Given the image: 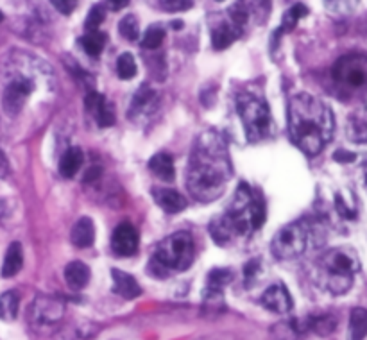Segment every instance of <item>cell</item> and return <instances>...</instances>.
I'll return each instance as SVG.
<instances>
[{"label":"cell","mask_w":367,"mask_h":340,"mask_svg":"<svg viewBox=\"0 0 367 340\" xmlns=\"http://www.w3.org/2000/svg\"><path fill=\"white\" fill-rule=\"evenodd\" d=\"M332 76L346 94H362L367 90V57L356 54L341 57L333 67Z\"/></svg>","instance_id":"cell-8"},{"label":"cell","mask_w":367,"mask_h":340,"mask_svg":"<svg viewBox=\"0 0 367 340\" xmlns=\"http://www.w3.org/2000/svg\"><path fill=\"white\" fill-rule=\"evenodd\" d=\"M104 101H106V98H104L103 94H97V91H90V94L86 95V98H84V108H86L88 113H90L91 117H94V115L98 111V108H101L104 104Z\"/></svg>","instance_id":"cell-35"},{"label":"cell","mask_w":367,"mask_h":340,"mask_svg":"<svg viewBox=\"0 0 367 340\" xmlns=\"http://www.w3.org/2000/svg\"><path fill=\"white\" fill-rule=\"evenodd\" d=\"M163 40H165V30H163L162 27L152 26L145 30L144 38H142V47L149 50H154L162 45Z\"/></svg>","instance_id":"cell-32"},{"label":"cell","mask_w":367,"mask_h":340,"mask_svg":"<svg viewBox=\"0 0 367 340\" xmlns=\"http://www.w3.org/2000/svg\"><path fill=\"white\" fill-rule=\"evenodd\" d=\"M307 13H308V9L305 8L303 4L292 6V8L283 15V22H281V33H290V30L298 26L299 20L307 16Z\"/></svg>","instance_id":"cell-27"},{"label":"cell","mask_w":367,"mask_h":340,"mask_svg":"<svg viewBox=\"0 0 367 340\" xmlns=\"http://www.w3.org/2000/svg\"><path fill=\"white\" fill-rule=\"evenodd\" d=\"M237 110L246 129L247 140L256 144L269 136L271 111L264 98L254 94H242L237 98Z\"/></svg>","instance_id":"cell-6"},{"label":"cell","mask_w":367,"mask_h":340,"mask_svg":"<svg viewBox=\"0 0 367 340\" xmlns=\"http://www.w3.org/2000/svg\"><path fill=\"white\" fill-rule=\"evenodd\" d=\"M118 30H120L122 38L129 40V42H137L140 38V26H138V20L132 15L124 16L118 23Z\"/></svg>","instance_id":"cell-29"},{"label":"cell","mask_w":367,"mask_h":340,"mask_svg":"<svg viewBox=\"0 0 367 340\" xmlns=\"http://www.w3.org/2000/svg\"><path fill=\"white\" fill-rule=\"evenodd\" d=\"M233 281V272L227 268H213L208 274V288L213 290H224V287Z\"/></svg>","instance_id":"cell-30"},{"label":"cell","mask_w":367,"mask_h":340,"mask_svg":"<svg viewBox=\"0 0 367 340\" xmlns=\"http://www.w3.org/2000/svg\"><path fill=\"white\" fill-rule=\"evenodd\" d=\"M6 83L2 106L11 117L18 115L27 104L29 97L36 91V88L52 77L50 68L38 57L30 54H16L6 63Z\"/></svg>","instance_id":"cell-3"},{"label":"cell","mask_w":367,"mask_h":340,"mask_svg":"<svg viewBox=\"0 0 367 340\" xmlns=\"http://www.w3.org/2000/svg\"><path fill=\"white\" fill-rule=\"evenodd\" d=\"M210 233H212L213 240H215L217 244H220V246L231 242V240L237 237L235 230H233V226H231L226 215H220L217 217L215 220H212V224H210Z\"/></svg>","instance_id":"cell-21"},{"label":"cell","mask_w":367,"mask_h":340,"mask_svg":"<svg viewBox=\"0 0 367 340\" xmlns=\"http://www.w3.org/2000/svg\"><path fill=\"white\" fill-rule=\"evenodd\" d=\"M261 306L273 314H288L292 310V295L281 283L271 285L260 298Z\"/></svg>","instance_id":"cell-11"},{"label":"cell","mask_w":367,"mask_h":340,"mask_svg":"<svg viewBox=\"0 0 367 340\" xmlns=\"http://www.w3.org/2000/svg\"><path fill=\"white\" fill-rule=\"evenodd\" d=\"M9 172V165H8V159H6L4 152L0 151V179L6 178Z\"/></svg>","instance_id":"cell-39"},{"label":"cell","mask_w":367,"mask_h":340,"mask_svg":"<svg viewBox=\"0 0 367 340\" xmlns=\"http://www.w3.org/2000/svg\"><path fill=\"white\" fill-rule=\"evenodd\" d=\"M94 118L97 120V124L101 125V128H110V125H113L115 124L113 106H111L108 101H104V104L98 108V111L94 115Z\"/></svg>","instance_id":"cell-34"},{"label":"cell","mask_w":367,"mask_h":340,"mask_svg":"<svg viewBox=\"0 0 367 340\" xmlns=\"http://www.w3.org/2000/svg\"><path fill=\"white\" fill-rule=\"evenodd\" d=\"M81 47L86 50L88 56L97 57L98 54L103 52L104 45H106V34L98 33V30H94V33H88L86 36L79 40Z\"/></svg>","instance_id":"cell-24"},{"label":"cell","mask_w":367,"mask_h":340,"mask_svg":"<svg viewBox=\"0 0 367 340\" xmlns=\"http://www.w3.org/2000/svg\"><path fill=\"white\" fill-rule=\"evenodd\" d=\"M239 4L256 23H264L271 11V0H239Z\"/></svg>","instance_id":"cell-23"},{"label":"cell","mask_w":367,"mask_h":340,"mask_svg":"<svg viewBox=\"0 0 367 340\" xmlns=\"http://www.w3.org/2000/svg\"><path fill=\"white\" fill-rule=\"evenodd\" d=\"M111 280H113V290L124 299H135L142 294V288L138 281L128 274V272L120 271V268H113L111 271Z\"/></svg>","instance_id":"cell-13"},{"label":"cell","mask_w":367,"mask_h":340,"mask_svg":"<svg viewBox=\"0 0 367 340\" xmlns=\"http://www.w3.org/2000/svg\"><path fill=\"white\" fill-rule=\"evenodd\" d=\"M319 283L333 295H342L353 287L356 272L360 271L358 256L349 247H335L322 254L317 264Z\"/></svg>","instance_id":"cell-4"},{"label":"cell","mask_w":367,"mask_h":340,"mask_svg":"<svg viewBox=\"0 0 367 340\" xmlns=\"http://www.w3.org/2000/svg\"><path fill=\"white\" fill-rule=\"evenodd\" d=\"M230 149L220 132H203L196 140L190 154L188 172H186V188L190 196L199 203L217 200L226 190L231 179Z\"/></svg>","instance_id":"cell-1"},{"label":"cell","mask_w":367,"mask_h":340,"mask_svg":"<svg viewBox=\"0 0 367 340\" xmlns=\"http://www.w3.org/2000/svg\"><path fill=\"white\" fill-rule=\"evenodd\" d=\"M348 135L356 144L367 142V120L362 117H351L348 122Z\"/></svg>","instance_id":"cell-28"},{"label":"cell","mask_w":367,"mask_h":340,"mask_svg":"<svg viewBox=\"0 0 367 340\" xmlns=\"http://www.w3.org/2000/svg\"><path fill=\"white\" fill-rule=\"evenodd\" d=\"M106 18V9H104L103 4H95L94 8L90 9L86 16V22H84V27H86L88 33H94V30H98L101 23Z\"/></svg>","instance_id":"cell-33"},{"label":"cell","mask_w":367,"mask_h":340,"mask_svg":"<svg viewBox=\"0 0 367 340\" xmlns=\"http://www.w3.org/2000/svg\"><path fill=\"white\" fill-rule=\"evenodd\" d=\"M137 72H138L137 61H135L132 54H129V52L122 54V56L117 60L118 77H120V79H124V81H129V79H132V77L137 76Z\"/></svg>","instance_id":"cell-26"},{"label":"cell","mask_w":367,"mask_h":340,"mask_svg":"<svg viewBox=\"0 0 367 340\" xmlns=\"http://www.w3.org/2000/svg\"><path fill=\"white\" fill-rule=\"evenodd\" d=\"M366 186H367V176H366Z\"/></svg>","instance_id":"cell-44"},{"label":"cell","mask_w":367,"mask_h":340,"mask_svg":"<svg viewBox=\"0 0 367 340\" xmlns=\"http://www.w3.org/2000/svg\"><path fill=\"white\" fill-rule=\"evenodd\" d=\"M308 240H310V227L303 220L290 222L274 234L271 251L278 260H292L307 251Z\"/></svg>","instance_id":"cell-7"},{"label":"cell","mask_w":367,"mask_h":340,"mask_svg":"<svg viewBox=\"0 0 367 340\" xmlns=\"http://www.w3.org/2000/svg\"><path fill=\"white\" fill-rule=\"evenodd\" d=\"M64 281L72 290H81L90 281V267L83 261H72L64 267Z\"/></svg>","instance_id":"cell-16"},{"label":"cell","mask_w":367,"mask_h":340,"mask_svg":"<svg viewBox=\"0 0 367 340\" xmlns=\"http://www.w3.org/2000/svg\"><path fill=\"white\" fill-rule=\"evenodd\" d=\"M2 18H4V16H2V13H0V22H2Z\"/></svg>","instance_id":"cell-43"},{"label":"cell","mask_w":367,"mask_h":340,"mask_svg":"<svg viewBox=\"0 0 367 340\" xmlns=\"http://www.w3.org/2000/svg\"><path fill=\"white\" fill-rule=\"evenodd\" d=\"M23 265V249L20 242H13L8 247L4 256V264H2V278H13L20 272Z\"/></svg>","instance_id":"cell-17"},{"label":"cell","mask_w":367,"mask_h":340,"mask_svg":"<svg viewBox=\"0 0 367 340\" xmlns=\"http://www.w3.org/2000/svg\"><path fill=\"white\" fill-rule=\"evenodd\" d=\"M98 174H101V169H97V166H94V169H90V172L86 174V178L83 179V181H91V179L98 178Z\"/></svg>","instance_id":"cell-42"},{"label":"cell","mask_w":367,"mask_h":340,"mask_svg":"<svg viewBox=\"0 0 367 340\" xmlns=\"http://www.w3.org/2000/svg\"><path fill=\"white\" fill-rule=\"evenodd\" d=\"M242 30L237 29L233 23H222V26L215 27L212 33V47L215 50H224L239 38Z\"/></svg>","instance_id":"cell-19"},{"label":"cell","mask_w":367,"mask_h":340,"mask_svg":"<svg viewBox=\"0 0 367 340\" xmlns=\"http://www.w3.org/2000/svg\"><path fill=\"white\" fill-rule=\"evenodd\" d=\"M333 158H335V162L351 163V162H355L356 156L353 154V152H348V151H337L335 154H333Z\"/></svg>","instance_id":"cell-38"},{"label":"cell","mask_w":367,"mask_h":340,"mask_svg":"<svg viewBox=\"0 0 367 340\" xmlns=\"http://www.w3.org/2000/svg\"><path fill=\"white\" fill-rule=\"evenodd\" d=\"M312 332L319 333V335H329L333 329L337 328V321L332 315H321V317H308Z\"/></svg>","instance_id":"cell-31"},{"label":"cell","mask_w":367,"mask_h":340,"mask_svg":"<svg viewBox=\"0 0 367 340\" xmlns=\"http://www.w3.org/2000/svg\"><path fill=\"white\" fill-rule=\"evenodd\" d=\"M108 4H110L111 9H124L125 6L129 4V0H108Z\"/></svg>","instance_id":"cell-41"},{"label":"cell","mask_w":367,"mask_h":340,"mask_svg":"<svg viewBox=\"0 0 367 340\" xmlns=\"http://www.w3.org/2000/svg\"><path fill=\"white\" fill-rule=\"evenodd\" d=\"M219 2H222V0H219Z\"/></svg>","instance_id":"cell-45"},{"label":"cell","mask_w":367,"mask_h":340,"mask_svg":"<svg viewBox=\"0 0 367 340\" xmlns=\"http://www.w3.org/2000/svg\"><path fill=\"white\" fill-rule=\"evenodd\" d=\"M256 271H258V264H256V261H251V264H247V267H246V280H247V283H249L251 278H253L254 274H256Z\"/></svg>","instance_id":"cell-40"},{"label":"cell","mask_w":367,"mask_h":340,"mask_svg":"<svg viewBox=\"0 0 367 340\" xmlns=\"http://www.w3.org/2000/svg\"><path fill=\"white\" fill-rule=\"evenodd\" d=\"M193 254H196V246L192 234L186 231H178L158 244L149 261V274L165 278L171 272L186 271L192 265Z\"/></svg>","instance_id":"cell-5"},{"label":"cell","mask_w":367,"mask_h":340,"mask_svg":"<svg viewBox=\"0 0 367 340\" xmlns=\"http://www.w3.org/2000/svg\"><path fill=\"white\" fill-rule=\"evenodd\" d=\"M64 315V302L50 295H38L30 302L27 321L36 332H47L54 328Z\"/></svg>","instance_id":"cell-9"},{"label":"cell","mask_w":367,"mask_h":340,"mask_svg":"<svg viewBox=\"0 0 367 340\" xmlns=\"http://www.w3.org/2000/svg\"><path fill=\"white\" fill-rule=\"evenodd\" d=\"M156 104V94L149 88H144V90L138 91V95L135 97L132 101V106H131V113L132 115H142V113H147L154 108Z\"/></svg>","instance_id":"cell-25"},{"label":"cell","mask_w":367,"mask_h":340,"mask_svg":"<svg viewBox=\"0 0 367 340\" xmlns=\"http://www.w3.org/2000/svg\"><path fill=\"white\" fill-rule=\"evenodd\" d=\"M70 238H72L74 246L79 247V249H86V247L94 246L95 242L94 220L88 219V217H81V219L74 224Z\"/></svg>","instance_id":"cell-14"},{"label":"cell","mask_w":367,"mask_h":340,"mask_svg":"<svg viewBox=\"0 0 367 340\" xmlns=\"http://www.w3.org/2000/svg\"><path fill=\"white\" fill-rule=\"evenodd\" d=\"M367 336V310L353 308L349 315L348 340H363Z\"/></svg>","instance_id":"cell-20"},{"label":"cell","mask_w":367,"mask_h":340,"mask_svg":"<svg viewBox=\"0 0 367 340\" xmlns=\"http://www.w3.org/2000/svg\"><path fill=\"white\" fill-rule=\"evenodd\" d=\"M335 118L324 101L310 94H298L288 102V135L299 151L317 156L332 140Z\"/></svg>","instance_id":"cell-2"},{"label":"cell","mask_w":367,"mask_h":340,"mask_svg":"<svg viewBox=\"0 0 367 340\" xmlns=\"http://www.w3.org/2000/svg\"><path fill=\"white\" fill-rule=\"evenodd\" d=\"M20 295L18 292L8 290L0 295V319L6 322H11L18 317Z\"/></svg>","instance_id":"cell-22"},{"label":"cell","mask_w":367,"mask_h":340,"mask_svg":"<svg viewBox=\"0 0 367 340\" xmlns=\"http://www.w3.org/2000/svg\"><path fill=\"white\" fill-rule=\"evenodd\" d=\"M149 170L162 181H172L176 176V166L174 159H172L171 154L166 152H158L151 158L149 162Z\"/></svg>","instance_id":"cell-15"},{"label":"cell","mask_w":367,"mask_h":340,"mask_svg":"<svg viewBox=\"0 0 367 340\" xmlns=\"http://www.w3.org/2000/svg\"><path fill=\"white\" fill-rule=\"evenodd\" d=\"M83 151H81L79 147H70L69 151L61 156L60 174L63 176V178H74L81 170V166H83Z\"/></svg>","instance_id":"cell-18"},{"label":"cell","mask_w":367,"mask_h":340,"mask_svg":"<svg viewBox=\"0 0 367 340\" xmlns=\"http://www.w3.org/2000/svg\"><path fill=\"white\" fill-rule=\"evenodd\" d=\"M111 251L118 258L132 256L138 251V231L129 222H122L111 234Z\"/></svg>","instance_id":"cell-10"},{"label":"cell","mask_w":367,"mask_h":340,"mask_svg":"<svg viewBox=\"0 0 367 340\" xmlns=\"http://www.w3.org/2000/svg\"><path fill=\"white\" fill-rule=\"evenodd\" d=\"M152 196H154V203L158 204L159 208L163 212L171 213V215L183 212L186 208L185 197L172 188H156Z\"/></svg>","instance_id":"cell-12"},{"label":"cell","mask_w":367,"mask_h":340,"mask_svg":"<svg viewBox=\"0 0 367 340\" xmlns=\"http://www.w3.org/2000/svg\"><path fill=\"white\" fill-rule=\"evenodd\" d=\"M165 11H186L192 8V0H158Z\"/></svg>","instance_id":"cell-36"},{"label":"cell","mask_w":367,"mask_h":340,"mask_svg":"<svg viewBox=\"0 0 367 340\" xmlns=\"http://www.w3.org/2000/svg\"><path fill=\"white\" fill-rule=\"evenodd\" d=\"M50 4H52L61 15H72L77 8V0H50Z\"/></svg>","instance_id":"cell-37"}]
</instances>
